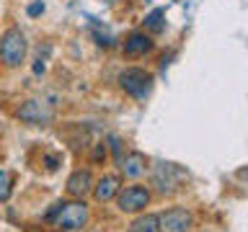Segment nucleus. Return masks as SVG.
<instances>
[{"label": "nucleus", "instance_id": "nucleus-11", "mask_svg": "<svg viewBox=\"0 0 248 232\" xmlns=\"http://www.w3.org/2000/svg\"><path fill=\"white\" fill-rule=\"evenodd\" d=\"M116 191H119V175H104L96 186H93V196H96L98 204L111 201L116 196Z\"/></svg>", "mask_w": 248, "mask_h": 232}, {"label": "nucleus", "instance_id": "nucleus-5", "mask_svg": "<svg viewBox=\"0 0 248 232\" xmlns=\"http://www.w3.org/2000/svg\"><path fill=\"white\" fill-rule=\"evenodd\" d=\"M16 116L23 121V124H31V127H42V124H49L54 111L49 106L44 103V101H23V103L16 108Z\"/></svg>", "mask_w": 248, "mask_h": 232}, {"label": "nucleus", "instance_id": "nucleus-19", "mask_svg": "<svg viewBox=\"0 0 248 232\" xmlns=\"http://www.w3.org/2000/svg\"><path fill=\"white\" fill-rule=\"evenodd\" d=\"M60 232H62V230H60Z\"/></svg>", "mask_w": 248, "mask_h": 232}, {"label": "nucleus", "instance_id": "nucleus-13", "mask_svg": "<svg viewBox=\"0 0 248 232\" xmlns=\"http://www.w3.org/2000/svg\"><path fill=\"white\" fill-rule=\"evenodd\" d=\"M163 18H166V13H163L160 8H155L153 13H147V15H145V29H147V31H153V34H160V31L166 29Z\"/></svg>", "mask_w": 248, "mask_h": 232}, {"label": "nucleus", "instance_id": "nucleus-10", "mask_svg": "<svg viewBox=\"0 0 248 232\" xmlns=\"http://www.w3.org/2000/svg\"><path fill=\"white\" fill-rule=\"evenodd\" d=\"M119 168L127 178H140L147 170V158L142 152H129L127 158H119Z\"/></svg>", "mask_w": 248, "mask_h": 232}, {"label": "nucleus", "instance_id": "nucleus-18", "mask_svg": "<svg viewBox=\"0 0 248 232\" xmlns=\"http://www.w3.org/2000/svg\"><path fill=\"white\" fill-rule=\"evenodd\" d=\"M46 168H49V170H57V165H60V158H57V155H46Z\"/></svg>", "mask_w": 248, "mask_h": 232}, {"label": "nucleus", "instance_id": "nucleus-12", "mask_svg": "<svg viewBox=\"0 0 248 232\" xmlns=\"http://www.w3.org/2000/svg\"><path fill=\"white\" fill-rule=\"evenodd\" d=\"M129 232H160L158 230V214H145L140 219H135Z\"/></svg>", "mask_w": 248, "mask_h": 232}, {"label": "nucleus", "instance_id": "nucleus-2", "mask_svg": "<svg viewBox=\"0 0 248 232\" xmlns=\"http://www.w3.org/2000/svg\"><path fill=\"white\" fill-rule=\"evenodd\" d=\"M26 36H23V31L18 26H11L3 31V36H0V62H3L5 67H21V62L26 59Z\"/></svg>", "mask_w": 248, "mask_h": 232}, {"label": "nucleus", "instance_id": "nucleus-7", "mask_svg": "<svg viewBox=\"0 0 248 232\" xmlns=\"http://www.w3.org/2000/svg\"><path fill=\"white\" fill-rule=\"evenodd\" d=\"M184 178H186V173L178 165H173V162H160V165L155 168L153 183L158 186L160 193H170V191L178 188V183H181Z\"/></svg>", "mask_w": 248, "mask_h": 232}, {"label": "nucleus", "instance_id": "nucleus-17", "mask_svg": "<svg viewBox=\"0 0 248 232\" xmlns=\"http://www.w3.org/2000/svg\"><path fill=\"white\" fill-rule=\"evenodd\" d=\"M108 142H111V150H114V155H116V162H119V158H122V145H119V137H108Z\"/></svg>", "mask_w": 248, "mask_h": 232}, {"label": "nucleus", "instance_id": "nucleus-8", "mask_svg": "<svg viewBox=\"0 0 248 232\" xmlns=\"http://www.w3.org/2000/svg\"><path fill=\"white\" fill-rule=\"evenodd\" d=\"M65 191H67V196H73V199H85L93 191V175H91V170H75V173L67 178Z\"/></svg>", "mask_w": 248, "mask_h": 232}, {"label": "nucleus", "instance_id": "nucleus-14", "mask_svg": "<svg viewBox=\"0 0 248 232\" xmlns=\"http://www.w3.org/2000/svg\"><path fill=\"white\" fill-rule=\"evenodd\" d=\"M13 193V173L11 170H0V201H8Z\"/></svg>", "mask_w": 248, "mask_h": 232}, {"label": "nucleus", "instance_id": "nucleus-1", "mask_svg": "<svg viewBox=\"0 0 248 232\" xmlns=\"http://www.w3.org/2000/svg\"><path fill=\"white\" fill-rule=\"evenodd\" d=\"M85 219H88V206L83 199L75 201H60L52 206V212L46 214V222H52L54 227H60L62 232H75L80 230Z\"/></svg>", "mask_w": 248, "mask_h": 232}, {"label": "nucleus", "instance_id": "nucleus-4", "mask_svg": "<svg viewBox=\"0 0 248 232\" xmlns=\"http://www.w3.org/2000/svg\"><path fill=\"white\" fill-rule=\"evenodd\" d=\"M116 204H119V212H127V214H135V212H142V209L150 204V191L145 186H127V188H119L116 191Z\"/></svg>", "mask_w": 248, "mask_h": 232}, {"label": "nucleus", "instance_id": "nucleus-3", "mask_svg": "<svg viewBox=\"0 0 248 232\" xmlns=\"http://www.w3.org/2000/svg\"><path fill=\"white\" fill-rule=\"evenodd\" d=\"M153 83H155L153 72H147V70H142V67H127V70L119 72V88L135 101H145L147 96H150Z\"/></svg>", "mask_w": 248, "mask_h": 232}, {"label": "nucleus", "instance_id": "nucleus-15", "mask_svg": "<svg viewBox=\"0 0 248 232\" xmlns=\"http://www.w3.org/2000/svg\"><path fill=\"white\" fill-rule=\"evenodd\" d=\"M26 13H29V18H36V15H42V13H44V3H42V0H34V3L26 8Z\"/></svg>", "mask_w": 248, "mask_h": 232}, {"label": "nucleus", "instance_id": "nucleus-16", "mask_svg": "<svg viewBox=\"0 0 248 232\" xmlns=\"http://www.w3.org/2000/svg\"><path fill=\"white\" fill-rule=\"evenodd\" d=\"M93 160H96V162L106 160V145H96V150H93Z\"/></svg>", "mask_w": 248, "mask_h": 232}, {"label": "nucleus", "instance_id": "nucleus-9", "mask_svg": "<svg viewBox=\"0 0 248 232\" xmlns=\"http://www.w3.org/2000/svg\"><path fill=\"white\" fill-rule=\"evenodd\" d=\"M147 52H153V39L145 31H132L124 39V54L127 57H145Z\"/></svg>", "mask_w": 248, "mask_h": 232}, {"label": "nucleus", "instance_id": "nucleus-6", "mask_svg": "<svg viewBox=\"0 0 248 232\" xmlns=\"http://www.w3.org/2000/svg\"><path fill=\"white\" fill-rule=\"evenodd\" d=\"M194 224V217L191 212L186 209H168V212L158 214V230L160 232H189Z\"/></svg>", "mask_w": 248, "mask_h": 232}]
</instances>
